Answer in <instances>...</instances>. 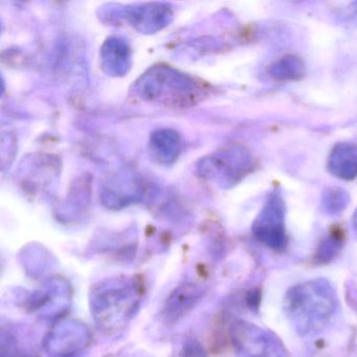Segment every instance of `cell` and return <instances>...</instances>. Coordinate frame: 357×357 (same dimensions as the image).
<instances>
[{
	"label": "cell",
	"mask_w": 357,
	"mask_h": 357,
	"mask_svg": "<svg viewBox=\"0 0 357 357\" xmlns=\"http://www.w3.org/2000/svg\"><path fill=\"white\" fill-rule=\"evenodd\" d=\"M143 294L141 281L129 275L96 283L89 291V309L98 329L108 336L124 331L139 312Z\"/></svg>",
	"instance_id": "cell-1"
},
{
	"label": "cell",
	"mask_w": 357,
	"mask_h": 357,
	"mask_svg": "<svg viewBox=\"0 0 357 357\" xmlns=\"http://www.w3.org/2000/svg\"><path fill=\"white\" fill-rule=\"evenodd\" d=\"M337 307L335 288L323 278L296 284L284 296V312L300 336L315 335L323 331Z\"/></svg>",
	"instance_id": "cell-2"
},
{
	"label": "cell",
	"mask_w": 357,
	"mask_h": 357,
	"mask_svg": "<svg viewBox=\"0 0 357 357\" xmlns=\"http://www.w3.org/2000/svg\"><path fill=\"white\" fill-rule=\"evenodd\" d=\"M202 93V84L195 79L165 66L150 68L135 84L137 97L166 105H192Z\"/></svg>",
	"instance_id": "cell-3"
},
{
	"label": "cell",
	"mask_w": 357,
	"mask_h": 357,
	"mask_svg": "<svg viewBox=\"0 0 357 357\" xmlns=\"http://www.w3.org/2000/svg\"><path fill=\"white\" fill-rule=\"evenodd\" d=\"M254 169V158L242 147L220 150L202 158L198 173L211 183L221 188H231L248 176Z\"/></svg>",
	"instance_id": "cell-4"
},
{
	"label": "cell",
	"mask_w": 357,
	"mask_h": 357,
	"mask_svg": "<svg viewBox=\"0 0 357 357\" xmlns=\"http://www.w3.org/2000/svg\"><path fill=\"white\" fill-rule=\"evenodd\" d=\"M229 337L238 357H287L285 347L275 333L250 321H234Z\"/></svg>",
	"instance_id": "cell-5"
},
{
	"label": "cell",
	"mask_w": 357,
	"mask_h": 357,
	"mask_svg": "<svg viewBox=\"0 0 357 357\" xmlns=\"http://www.w3.org/2000/svg\"><path fill=\"white\" fill-rule=\"evenodd\" d=\"M73 300V287L66 278L54 275L45 280L26 301L33 314L43 321H59L68 312Z\"/></svg>",
	"instance_id": "cell-6"
},
{
	"label": "cell",
	"mask_w": 357,
	"mask_h": 357,
	"mask_svg": "<svg viewBox=\"0 0 357 357\" xmlns=\"http://www.w3.org/2000/svg\"><path fill=\"white\" fill-rule=\"evenodd\" d=\"M93 334L86 324L78 319H59L52 326L43 342L50 357H77L89 348Z\"/></svg>",
	"instance_id": "cell-7"
},
{
	"label": "cell",
	"mask_w": 357,
	"mask_h": 357,
	"mask_svg": "<svg viewBox=\"0 0 357 357\" xmlns=\"http://www.w3.org/2000/svg\"><path fill=\"white\" fill-rule=\"evenodd\" d=\"M285 202L279 192L267 198L252 225V234L261 243L271 250H282L287 243Z\"/></svg>",
	"instance_id": "cell-8"
},
{
	"label": "cell",
	"mask_w": 357,
	"mask_h": 357,
	"mask_svg": "<svg viewBox=\"0 0 357 357\" xmlns=\"http://www.w3.org/2000/svg\"><path fill=\"white\" fill-rule=\"evenodd\" d=\"M123 18L143 34H154L170 24L172 10L165 3H141L125 7Z\"/></svg>",
	"instance_id": "cell-9"
},
{
	"label": "cell",
	"mask_w": 357,
	"mask_h": 357,
	"mask_svg": "<svg viewBox=\"0 0 357 357\" xmlns=\"http://www.w3.org/2000/svg\"><path fill=\"white\" fill-rule=\"evenodd\" d=\"M204 289L199 284L185 282L169 294L165 302L162 314L166 321L176 323L191 312L204 296Z\"/></svg>",
	"instance_id": "cell-10"
},
{
	"label": "cell",
	"mask_w": 357,
	"mask_h": 357,
	"mask_svg": "<svg viewBox=\"0 0 357 357\" xmlns=\"http://www.w3.org/2000/svg\"><path fill=\"white\" fill-rule=\"evenodd\" d=\"M141 190L135 177L123 174L110 179L102 192V202L112 210L128 206L139 199Z\"/></svg>",
	"instance_id": "cell-11"
},
{
	"label": "cell",
	"mask_w": 357,
	"mask_h": 357,
	"mask_svg": "<svg viewBox=\"0 0 357 357\" xmlns=\"http://www.w3.org/2000/svg\"><path fill=\"white\" fill-rule=\"evenodd\" d=\"M101 66L108 76L124 77L131 66L128 43L118 37L108 38L101 49Z\"/></svg>",
	"instance_id": "cell-12"
},
{
	"label": "cell",
	"mask_w": 357,
	"mask_h": 357,
	"mask_svg": "<svg viewBox=\"0 0 357 357\" xmlns=\"http://www.w3.org/2000/svg\"><path fill=\"white\" fill-rule=\"evenodd\" d=\"M152 158L160 164L169 165L178 158L183 148L181 135L172 129H160L150 137Z\"/></svg>",
	"instance_id": "cell-13"
},
{
	"label": "cell",
	"mask_w": 357,
	"mask_h": 357,
	"mask_svg": "<svg viewBox=\"0 0 357 357\" xmlns=\"http://www.w3.org/2000/svg\"><path fill=\"white\" fill-rule=\"evenodd\" d=\"M330 173L344 181L357 177V145L353 143L337 144L332 149L328 160Z\"/></svg>",
	"instance_id": "cell-14"
},
{
	"label": "cell",
	"mask_w": 357,
	"mask_h": 357,
	"mask_svg": "<svg viewBox=\"0 0 357 357\" xmlns=\"http://www.w3.org/2000/svg\"><path fill=\"white\" fill-rule=\"evenodd\" d=\"M269 73L279 81L300 80L305 75V64L296 56H285L271 66Z\"/></svg>",
	"instance_id": "cell-15"
},
{
	"label": "cell",
	"mask_w": 357,
	"mask_h": 357,
	"mask_svg": "<svg viewBox=\"0 0 357 357\" xmlns=\"http://www.w3.org/2000/svg\"><path fill=\"white\" fill-rule=\"evenodd\" d=\"M350 202L348 192L340 188H331L321 196V208L324 213L330 216L340 214Z\"/></svg>",
	"instance_id": "cell-16"
},
{
	"label": "cell",
	"mask_w": 357,
	"mask_h": 357,
	"mask_svg": "<svg viewBox=\"0 0 357 357\" xmlns=\"http://www.w3.org/2000/svg\"><path fill=\"white\" fill-rule=\"evenodd\" d=\"M342 246V236L340 231H332L326 239L321 241L317 248L315 258L319 263H329L333 260Z\"/></svg>",
	"instance_id": "cell-17"
},
{
	"label": "cell",
	"mask_w": 357,
	"mask_h": 357,
	"mask_svg": "<svg viewBox=\"0 0 357 357\" xmlns=\"http://www.w3.org/2000/svg\"><path fill=\"white\" fill-rule=\"evenodd\" d=\"M181 357H208L202 344L195 338H189L183 344Z\"/></svg>",
	"instance_id": "cell-18"
},
{
	"label": "cell",
	"mask_w": 357,
	"mask_h": 357,
	"mask_svg": "<svg viewBox=\"0 0 357 357\" xmlns=\"http://www.w3.org/2000/svg\"><path fill=\"white\" fill-rule=\"evenodd\" d=\"M0 357H31L26 353L17 349L12 348L11 344H8V348L5 346L1 347V356Z\"/></svg>",
	"instance_id": "cell-19"
},
{
	"label": "cell",
	"mask_w": 357,
	"mask_h": 357,
	"mask_svg": "<svg viewBox=\"0 0 357 357\" xmlns=\"http://www.w3.org/2000/svg\"><path fill=\"white\" fill-rule=\"evenodd\" d=\"M352 227L353 231H354L355 236L357 238V210L355 211L354 215H353Z\"/></svg>",
	"instance_id": "cell-20"
}]
</instances>
